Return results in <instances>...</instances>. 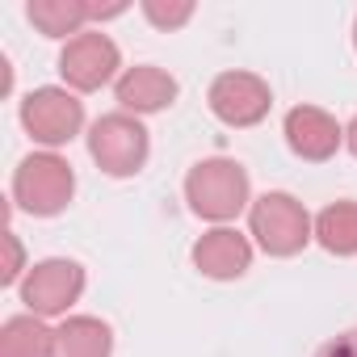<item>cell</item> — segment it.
I'll return each instance as SVG.
<instances>
[{
    "instance_id": "cell-1",
    "label": "cell",
    "mask_w": 357,
    "mask_h": 357,
    "mask_svg": "<svg viewBox=\"0 0 357 357\" xmlns=\"http://www.w3.org/2000/svg\"><path fill=\"white\" fill-rule=\"evenodd\" d=\"M185 202L198 219H206L215 227H227L236 215H244L252 206L248 168L240 160H227V155L198 160L185 172Z\"/></svg>"
},
{
    "instance_id": "cell-2",
    "label": "cell",
    "mask_w": 357,
    "mask_h": 357,
    "mask_svg": "<svg viewBox=\"0 0 357 357\" xmlns=\"http://www.w3.org/2000/svg\"><path fill=\"white\" fill-rule=\"evenodd\" d=\"M248 236L269 257H298L315 240V219L307 215V206L294 194L269 190V194L252 198V206H248Z\"/></svg>"
},
{
    "instance_id": "cell-3",
    "label": "cell",
    "mask_w": 357,
    "mask_h": 357,
    "mask_svg": "<svg viewBox=\"0 0 357 357\" xmlns=\"http://www.w3.org/2000/svg\"><path fill=\"white\" fill-rule=\"evenodd\" d=\"M76 194V172L59 151H30L13 168V206L34 219H55Z\"/></svg>"
},
{
    "instance_id": "cell-4",
    "label": "cell",
    "mask_w": 357,
    "mask_h": 357,
    "mask_svg": "<svg viewBox=\"0 0 357 357\" xmlns=\"http://www.w3.org/2000/svg\"><path fill=\"white\" fill-rule=\"evenodd\" d=\"M89 155H93L97 168L109 172V176H135V172H143V164H147V155H151V135H147V126H143L135 114H126V109L101 114V118L89 126Z\"/></svg>"
},
{
    "instance_id": "cell-5",
    "label": "cell",
    "mask_w": 357,
    "mask_h": 357,
    "mask_svg": "<svg viewBox=\"0 0 357 357\" xmlns=\"http://www.w3.org/2000/svg\"><path fill=\"white\" fill-rule=\"evenodd\" d=\"M22 126L34 143H43L47 151L72 143L84 126V101L72 93V89H59V84H43L34 93H26L22 101Z\"/></svg>"
},
{
    "instance_id": "cell-6",
    "label": "cell",
    "mask_w": 357,
    "mask_h": 357,
    "mask_svg": "<svg viewBox=\"0 0 357 357\" xmlns=\"http://www.w3.org/2000/svg\"><path fill=\"white\" fill-rule=\"evenodd\" d=\"M84 265L80 261H68V257H47L38 265H30V273L22 278V303L30 315L38 319H51V315H63L80 303L84 294Z\"/></svg>"
},
{
    "instance_id": "cell-7",
    "label": "cell",
    "mask_w": 357,
    "mask_h": 357,
    "mask_svg": "<svg viewBox=\"0 0 357 357\" xmlns=\"http://www.w3.org/2000/svg\"><path fill=\"white\" fill-rule=\"evenodd\" d=\"M59 76L68 80L72 93H97L105 84H118L122 76V51L109 34L84 30L59 51Z\"/></svg>"
},
{
    "instance_id": "cell-8",
    "label": "cell",
    "mask_w": 357,
    "mask_h": 357,
    "mask_svg": "<svg viewBox=\"0 0 357 357\" xmlns=\"http://www.w3.org/2000/svg\"><path fill=\"white\" fill-rule=\"evenodd\" d=\"M206 105H211V114H215L223 126L244 130V126H257V122L269 118V109H273V89H269V80H261L257 72L231 68V72H219V76L211 80Z\"/></svg>"
},
{
    "instance_id": "cell-9",
    "label": "cell",
    "mask_w": 357,
    "mask_h": 357,
    "mask_svg": "<svg viewBox=\"0 0 357 357\" xmlns=\"http://www.w3.org/2000/svg\"><path fill=\"white\" fill-rule=\"evenodd\" d=\"M282 135H286V147L298 160H311V164L332 160L344 143V126L319 105H294L282 122Z\"/></svg>"
},
{
    "instance_id": "cell-10",
    "label": "cell",
    "mask_w": 357,
    "mask_h": 357,
    "mask_svg": "<svg viewBox=\"0 0 357 357\" xmlns=\"http://www.w3.org/2000/svg\"><path fill=\"white\" fill-rule=\"evenodd\" d=\"M194 269L211 282H236L252 269V240L236 227H211L194 244Z\"/></svg>"
},
{
    "instance_id": "cell-11",
    "label": "cell",
    "mask_w": 357,
    "mask_h": 357,
    "mask_svg": "<svg viewBox=\"0 0 357 357\" xmlns=\"http://www.w3.org/2000/svg\"><path fill=\"white\" fill-rule=\"evenodd\" d=\"M176 93H181V84H176V76L172 72H164V68H155V63H135V68H126L122 76H118V84H114V97H118V105L126 109V114H160V109H168L172 101H176Z\"/></svg>"
},
{
    "instance_id": "cell-12",
    "label": "cell",
    "mask_w": 357,
    "mask_h": 357,
    "mask_svg": "<svg viewBox=\"0 0 357 357\" xmlns=\"http://www.w3.org/2000/svg\"><path fill=\"white\" fill-rule=\"evenodd\" d=\"M114 328L97 315H68L55 328V357H109Z\"/></svg>"
},
{
    "instance_id": "cell-13",
    "label": "cell",
    "mask_w": 357,
    "mask_h": 357,
    "mask_svg": "<svg viewBox=\"0 0 357 357\" xmlns=\"http://www.w3.org/2000/svg\"><path fill=\"white\" fill-rule=\"evenodd\" d=\"M26 17L34 22V30L43 38H76L89 30L93 22V5L89 0H30V9Z\"/></svg>"
},
{
    "instance_id": "cell-14",
    "label": "cell",
    "mask_w": 357,
    "mask_h": 357,
    "mask_svg": "<svg viewBox=\"0 0 357 357\" xmlns=\"http://www.w3.org/2000/svg\"><path fill=\"white\" fill-rule=\"evenodd\" d=\"M0 357H55V328L38 315H9L0 324Z\"/></svg>"
},
{
    "instance_id": "cell-15",
    "label": "cell",
    "mask_w": 357,
    "mask_h": 357,
    "mask_svg": "<svg viewBox=\"0 0 357 357\" xmlns=\"http://www.w3.org/2000/svg\"><path fill=\"white\" fill-rule=\"evenodd\" d=\"M315 244L332 257H357V202H332L315 215Z\"/></svg>"
},
{
    "instance_id": "cell-16",
    "label": "cell",
    "mask_w": 357,
    "mask_h": 357,
    "mask_svg": "<svg viewBox=\"0 0 357 357\" xmlns=\"http://www.w3.org/2000/svg\"><path fill=\"white\" fill-rule=\"evenodd\" d=\"M139 9L155 30H181L194 17V0H143Z\"/></svg>"
},
{
    "instance_id": "cell-17",
    "label": "cell",
    "mask_w": 357,
    "mask_h": 357,
    "mask_svg": "<svg viewBox=\"0 0 357 357\" xmlns=\"http://www.w3.org/2000/svg\"><path fill=\"white\" fill-rule=\"evenodd\" d=\"M26 269V248L17 240V231H5V269H0V286H17Z\"/></svg>"
},
{
    "instance_id": "cell-18",
    "label": "cell",
    "mask_w": 357,
    "mask_h": 357,
    "mask_svg": "<svg viewBox=\"0 0 357 357\" xmlns=\"http://www.w3.org/2000/svg\"><path fill=\"white\" fill-rule=\"evenodd\" d=\"M315 357H357V328H349V332L332 336L328 344H319Z\"/></svg>"
},
{
    "instance_id": "cell-19",
    "label": "cell",
    "mask_w": 357,
    "mask_h": 357,
    "mask_svg": "<svg viewBox=\"0 0 357 357\" xmlns=\"http://www.w3.org/2000/svg\"><path fill=\"white\" fill-rule=\"evenodd\" d=\"M344 143H349V151L357 155V118H353V122L344 126Z\"/></svg>"
},
{
    "instance_id": "cell-20",
    "label": "cell",
    "mask_w": 357,
    "mask_h": 357,
    "mask_svg": "<svg viewBox=\"0 0 357 357\" xmlns=\"http://www.w3.org/2000/svg\"><path fill=\"white\" fill-rule=\"evenodd\" d=\"M353 47H357V22H353Z\"/></svg>"
}]
</instances>
